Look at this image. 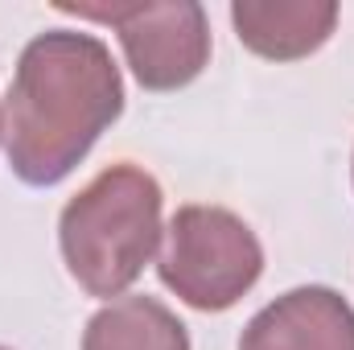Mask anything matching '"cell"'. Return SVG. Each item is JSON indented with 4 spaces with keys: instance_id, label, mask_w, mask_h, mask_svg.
Returning a JSON list of instances; mask_svg holds the SVG:
<instances>
[{
    "instance_id": "ba28073f",
    "label": "cell",
    "mask_w": 354,
    "mask_h": 350,
    "mask_svg": "<svg viewBox=\"0 0 354 350\" xmlns=\"http://www.w3.org/2000/svg\"><path fill=\"white\" fill-rule=\"evenodd\" d=\"M0 350H8V347H0Z\"/></svg>"
},
{
    "instance_id": "277c9868",
    "label": "cell",
    "mask_w": 354,
    "mask_h": 350,
    "mask_svg": "<svg viewBox=\"0 0 354 350\" xmlns=\"http://www.w3.org/2000/svg\"><path fill=\"white\" fill-rule=\"evenodd\" d=\"M62 12H79L107 21L120 33L124 58L145 91H177L194 83L210 62V25L206 8L194 0L174 4H62Z\"/></svg>"
},
{
    "instance_id": "7a4b0ae2",
    "label": "cell",
    "mask_w": 354,
    "mask_h": 350,
    "mask_svg": "<svg viewBox=\"0 0 354 350\" xmlns=\"http://www.w3.org/2000/svg\"><path fill=\"white\" fill-rule=\"evenodd\" d=\"M161 185L140 165H107L66 202L58 243L71 276L91 297H120L136 284L161 243Z\"/></svg>"
},
{
    "instance_id": "5b68a950",
    "label": "cell",
    "mask_w": 354,
    "mask_h": 350,
    "mask_svg": "<svg viewBox=\"0 0 354 350\" xmlns=\"http://www.w3.org/2000/svg\"><path fill=\"white\" fill-rule=\"evenodd\" d=\"M239 350H354V305L326 284L292 288L243 326Z\"/></svg>"
},
{
    "instance_id": "6da1fadb",
    "label": "cell",
    "mask_w": 354,
    "mask_h": 350,
    "mask_svg": "<svg viewBox=\"0 0 354 350\" xmlns=\"http://www.w3.org/2000/svg\"><path fill=\"white\" fill-rule=\"evenodd\" d=\"M124 79L95 33H37L17 62L4 99V153L25 185H58L120 120Z\"/></svg>"
},
{
    "instance_id": "9c48e42d",
    "label": "cell",
    "mask_w": 354,
    "mask_h": 350,
    "mask_svg": "<svg viewBox=\"0 0 354 350\" xmlns=\"http://www.w3.org/2000/svg\"><path fill=\"white\" fill-rule=\"evenodd\" d=\"M0 120H4V116H0Z\"/></svg>"
},
{
    "instance_id": "8992f818",
    "label": "cell",
    "mask_w": 354,
    "mask_h": 350,
    "mask_svg": "<svg viewBox=\"0 0 354 350\" xmlns=\"http://www.w3.org/2000/svg\"><path fill=\"white\" fill-rule=\"evenodd\" d=\"M231 25L239 42L272 62H297L322 50L338 25V4L330 0H235Z\"/></svg>"
},
{
    "instance_id": "52a82bcc",
    "label": "cell",
    "mask_w": 354,
    "mask_h": 350,
    "mask_svg": "<svg viewBox=\"0 0 354 350\" xmlns=\"http://www.w3.org/2000/svg\"><path fill=\"white\" fill-rule=\"evenodd\" d=\"M83 350H189V330L157 297H120L87 322Z\"/></svg>"
},
{
    "instance_id": "3957f363",
    "label": "cell",
    "mask_w": 354,
    "mask_h": 350,
    "mask_svg": "<svg viewBox=\"0 0 354 350\" xmlns=\"http://www.w3.org/2000/svg\"><path fill=\"white\" fill-rule=\"evenodd\" d=\"M157 272L189 309L223 313L256 288L264 248L239 214L223 206H181L165 227Z\"/></svg>"
}]
</instances>
